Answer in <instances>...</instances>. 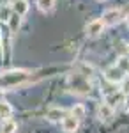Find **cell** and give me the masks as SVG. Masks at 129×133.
Segmentation results:
<instances>
[{
  "instance_id": "5",
  "label": "cell",
  "mask_w": 129,
  "mask_h": 133,
  "mask_svg": "<svg viewBox=\"0 0 129 133\" xmlns=\"http://www.w3.org/2000/svg\"><path fill=\"white\" fill-rule=\"evenodd\" d=\"M103 29H104V23H103V20H92L85 27V34L89 36V37H97L101 32H103Z\"/></svg>"
},
{
  "instance_id": "20",
  "label": "cell",
  "mask_w": 129,
  "mask_h": 133,
  "mask_svg": "<svg viewBox=\"0 0 129 133\" xmlns=\"http://www.w3.org/2000/svg\"><path fill=\"white\" fill-rule=\"evenodd\" d=\"M127 25H129V16H127Z\"/></svg>"
},
{
  "instance_id": "3",
  "label": "cell",
  "mask_w": 129,
  "mask_h": 133,
  "mask_svg": "<svg viewBox=\"0 0 129 133\" xmlns=\"http://www.w3.org/2000/svg\"><path fill=\"white\" fill-rule=\"evenodd\" d=\"M104 78H106L110 83H115V85H117V83H120L124 78H126V73L115 64V66H110L108 69L104 71Z\"/></svg>"
},
{
  "instance_id": "10",
  "label": "cell",
  "mask_w": 129,
  "mask_h": 133,
  "mask_svg": "<svg viewBox=\"0 0 129 133\" xmlns=\"http://www.w3.org/2000/svg\"><path fill=\"white\" fill-rule=\"evenodd\" d=\"M12 2H14L12 4V12H16L20 16H25L27 11H28V4L25 0H12Z\"/></svg>"
},
{
  "instance_id": "6",
  "label": "cell",
  "mask_w": 129,
  "mask_h": 133,
  "mask_svg": "<svg viewBox=\"0 0 129 133\" xmlns=\"http://www.w3.org/2000/svg\"><path fill=\"white\" fill-rule=\"evenodd\" d=\"M78 123L80 121L74 115H71V114L69 115H64V117H62V130L66 133H74L78 130Z\"/></svg>"
},
{
  "instance_id": "9",
  "label": "cell",
  "mask_w": 129,
  "mask_h": 133,
  "mask_svg": "<svg viewBox=\"0 0 129 133\" xmlns=\"http://www.w3.org/2000/svg\"><path fill=\"white\" fill-rule=\"evenodd\" d=\"M124 101V94L122 92H111V94H106V103H108L111 108H115L117 105Z\"/></svg>"
},
{
  "instance_id": "18",
  "label": "cell",
  "mask_w": 129,
  "mask_h": 133,
  "mask_svg": "<svg viewBox=\"0 0 129 133\" xmlns=\"http://www.w3.org/2000/svg\"><path fill=\"white\" fill-rule=\"evenodd\" d=\"M4 57V46H2V32H0V59Z\"/></svg>"
},
{
  "instance_id": "7",
  "label": "cell",
  "mask_w": 129,
  "mask_h": 133,
  "mask_svg": "<svg viewBox=\"0 0 129 133\" xmlns=\"http://www.w3.org/2000/svg\"><path fill=\"white\" fill-rule=\"evenodd\" d=\"M97 117H99V121H108L110 117H113V108L108 103H103L97 108Z\"/></svg>"
},
{
  "instance_id": "14",
  "label": "cell",
  "mask_w": 129,
  "mask_h": 133,
  "mask_svg": "<svg viewBox=\"0 0 129 133\" xmlns=\"http://www.w3.org/2000/svg\"><path fill=\"white\" fill-rule=\"evenodd\" d=\"M37 7L41 12H50L55 7V0H37Z\"/></svg>"
},
{
  "instance_id": "16",
  "label": "cell",
  "mask_w": 129,
  "mask_h": 133,
  "mask_svg": "<svg viewBox=\"0 0 129 133\" xmlns=\"http://www.w3.org/2000/svg\"><path fill=\"white\" fill-rule=\"evenodd\" d=\"M117 66H119L120 69L127 75V73H129V57H120L119 62H117Z\"/></svg>"
},
{
  "instance_id": "12",
  "label": "cell",
  "mask_w": 129,
  "mask_h": 133,
  "mask_svg": "<svg viewBox=\"0 0 129 133\" xmlns=\"http://www.w3.org/2000/svg\"><path fill=\"white\" fill-rule=\"evenodd\" d=\"M16 130H18V126L11 119H4V123L0 126V133H16Z\"/></svg>"
},
{
  "instance_id": "4",
  "label": "cell",
  "mask_w": 129,
  "mask_h": 133,
  "mask_svg": "<svg viewBox=\"0 0 129 133\" xmlns=\"http://www.w3.org/2000/svg\"><path fill=\"white\" fill-rule=\"evenodd\" d=\"M103 23H104V27L108 25V27H113V25H117V23H120V20H122V12H120L119 9H108L103 12Z\"/></svg>"
},
{
  "instance_id": "19",
  "label": "cell",
  "mask_w": 129,
  "mask_h": 133,
  "mask_svg": "<svg viewBox=\"0 0 129 133\" xmlns=\"http://www.w3.org/2000/svg\"><path fill=\"white\" fill-rule=\"evenodd\" d=\"M124 103H127V107H129V94H126V99H124Z\"/></svg>"
},
{
  "instance_id": "8",
  "label": "cell",
  "mask_w": 129,
  "mask_h": 133,
  "mask_svg": "<svg viewBox=\"0 0 129 133\" xmlns=\"http://www.w3.org/2000/svg\"><path fill=\"white\" fill-rule=\"evenodd\" d=\"M7 25H9V30L12 32V34L18 32V29H20V25H21V16H20V14H16V12L9 14V18H7Z\"/></svg>"
},
{
  "instance_id": "11",
  "label": "cell",
  "mask_w": 129,
  "mask_h": 133,
  "mask_svg": "<svg viewBox=\"0 0 129 133\" xmlns=\"http://www.w3.org/2000/svg\"><path fill=\"white\" fill-rule=\"evenodd\" d=\"M64 115H66V112H64L62 108H50L48 114H46V117H48L50 121H53V123L62 121V117H64Z\"/></svg>"
},
{
  "instance_id": "1",
  "label": "cell",
  "mask_w": 129,
  "mask_h": 133,
  "mask_svg": "<svg viewBox=\"0 0 129 133\" xmlns=\"http://www.w3.org/2000/svg\"><path fill=\"white\" fill-rule=\"evenodd\" d=\"M30 76L32 75L28 71H25V69H14V71L2 73L0 75V85L5 87V89H14L18 85H23Z\"/></svg>"
},
{
  "instance_id": "17",
  "label": "cell",
  "mask_w": 129,
  "mask_h": 133,
  "mask_svg": "<svg viewBox=\"0 0 129 133\" xmlns=\"http://www.w3.org/2000/svg\"><path fill=\"white\" fill-rule=\"evenodd\" d=\"M120 92L126 96V94H129V78H124L122 82H120Z\"/></svg>"
},
{
  "instance_id": "13",
  "label": "cell",
  "mask_w": 129,
  "mask_h": 133,
  "mask_svg": "<svg viewBox=\"0 0 129 133\" xmlns=\"http://www.w3.org/2000/svg\"><path fill=\"white\" fill-rule=\"evenodd\" d=\"M11 115H12V107L7 101L0 99V117L2 119H9Z\"/></svg>"
},
{
  "instance_id": "15",
  "label": "cell",
  "mask_w": 129,
  "mask_h": 133,
  "mask_svg": "<svg viewBox=\"0 0 129 133\" xmlns=\"http://www.w3.org/2000/svg\"><path fill=\"white\" fill-rule=\"evenodd\" d=\"M71 115H74L78 121H81V119L85 117V107H83V105H74V107L71 108Z\"/></svg>"
},
{
  "instance_id": "21",
  "label": "cell",
  "mask_w": 129,
  "mask_h": 133,
  "mask_svg": "<svg viewBox=\"0 0 129 133\" xmlns=\"http://www.w3.org/2000/svg\"><path fill=\"white\" fill-rule=\"evenodd\" d=\"M127 57H129V48H127Z\"/></svg>"
},
{
  "instance_id": "2",
  "label": "cell",
  "mask_w": 129,
  "mask_h": 133,
  "mask_svg": "<svg viewBox=\"0 0 129 133\" xmlns=\"http://www.w3.org/2000/svg\"><path fill=\"white\" fill-rule=\"evenodd\" d=\"M69 87L74 94H89L90 92V82L87 75L73 73L69 76Z\"/></svg>"
}]
</instances>
